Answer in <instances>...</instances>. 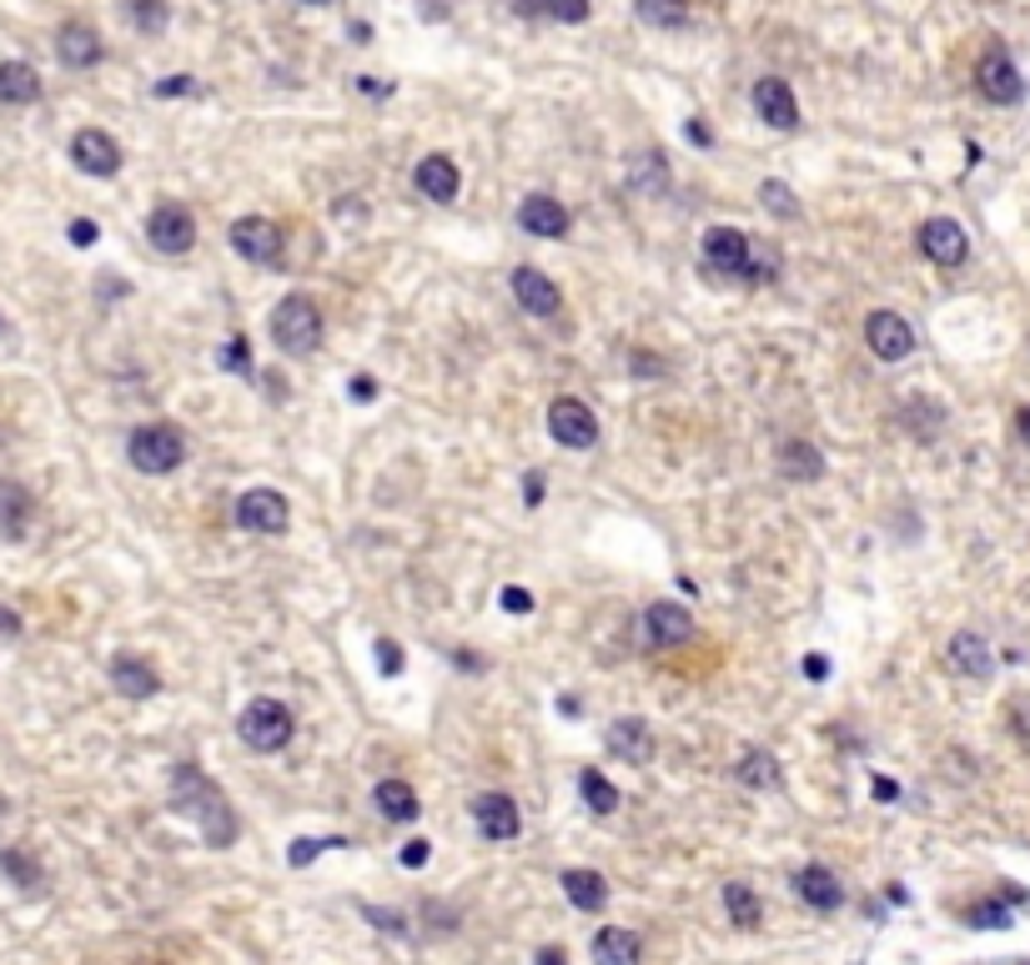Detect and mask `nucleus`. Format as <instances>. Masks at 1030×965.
<instances>
[{"label":"nucleus","instance_id":"f257e3e1","mask_svg":"<svg viewBox=\"0 0 1030 965\" xmlns=\"http://www.w3.org/2000/svg\"><path fill=\"white\" fill-rule=\"evenodd\" d=\"M172 804L182 814H192L196 830L206 835V845L212 850H227L231 835H237V814L227 810V800H222V790L206 774L196 770H176V790H172Z\"/></svg>","mask_w":1030,"mask_h":965},{"label":"nucleus","instance_id":"f03ea898","mask_svg":"<svg viewBox=\"0 0 1030 965\" xmlns=\"http://www.w3.org/2000/svg\"><path fill=\"white\" fill-rule=\"evenodd\" d=\"M271 342L282 352H292V358L317 352V342H322V312H317L312 297L292 292L277 302V312H271Z\"/></svg>","mask_w":1030,"mask_h":965},{"label":"nucleus","instance_id":"7ed1b4c3","mask_svg":"<svg viewBox=\"0 0 1030 965\" xmlns=\"http://www.w3.org/2000/svg\"><path fill=\"white\" fill-rule=\"evenodd\" d=\"M292 709L282 705V699H251L247 709L237 715V735L247 739L257 754H277V749H287L292 745Z\"/></svg>","mask_w":1030,"mask_h":965},{"label":"nucleus","instance_id":"20e7f679","mask_svg":"<svg viewBox=\"0 0 1030 965\" xmlns=\"http://www.w3.org/2000/svg\"><path fill=\"white\" fill-rule=\"evenodd\" d=\"M126 453H131V463L142 468V473L162 478V473H176V468L186 463V438L176 433L172 423H146V428H136V433H131Z\"/></svg>","mask_w":1030,"mask_h":965},{"label":"nucleus","instance_id":"39448f33","mask_svg":"<svg viewBox=\"0 0 1030 965\" xmlns=\"http://www.w3.org/2000/svg\"><path fill=\"white\" fill-rule=\"evenodd\" d=\"M976 86H980V96H986L990 106H1016V101L1026 96L1020 65L1010 61V55L1000 51V45H990V51L976 61Z\"/></svg>","mask_w":1030,"mask_h":965},{"label":"nucleus","instance_id":"423d86ee","mask_svg":"<svg viewBox=\"0 0 1030 965\" xmlns=\"http://www.w3.org/2000/svg\"><path fill=\"white\" fill-rule=\"evenodd\" d=\"M639 639L643 649H679L694 639V614L683 604H649L639 618Z\"/></svg>","mask_w":1030,"mask_h":965},{"label":"nucleus","instance_id":"0eeeda50","mask_svg":"<svg viewBox=\"0 0 1030 965\" xmlns=\"http://www.w3.org/2000/svg\"><path fill=\"white\" fill-rule=\"evenodd\" d=\"M865 342H869V352H875L879 362H905L915 352V327L905 322L900 312L879 307V312L865 317Z\"/></svg>","mask_w":1030,"mask_h":965},{"label":"nucleus","instance_id":"6e6552de","mask_svg":"<svg viewBox=\"0 0 1030 965\" xmlns=\"http://www.w3.org/2000/svg\"><path fill=\"white\" fill-rule=\"evenodd\" d=\"M146 242H152L156 251H166V257H182V251H192V242H196L192 212H186L182 202H162L152 217H146Z\"/></svg>","mask_w":1030,"mask_h":965},{"label":"nucleus","instance_id":"1a4fd4ad","mask_svg":"<svg viewBox=\"0 0 1030 965\" xmlns=\"http://www.w3.org/2000/svg\"><path fill=\"white\" fill-rule=\"evenodd\" d=\"M548 433H554V443L574 448V453H588V448L598 443V418L588 412V402L558 398L554 408H548Z\"/></svg>","mask_w":1030,"mask_h":965},{"label":"nucleus","instance_id":"9d476101","mask_svg":"<svg viewBox=\"0 0 1030 965\" xmlns=\"http://www.w3.org/2000/svg\"><path fill=\"white\" fill-rule=\"evenodd\" d=\"M227 237H231V251H237V257H247V261H257V267H267V261L282 257V232H277V222H267V217L231 222Z\"/></svg>","mask_w":1030,"mask_h":965},{"label":"nucleus","instance_id":"9b49d317","mask_svg":"<svg viewBox=\"0 0 1030 965\" xmlns=\"http://www.w3.org/2000/svg\"><path fill=\"white\" fill-rule=\"evenodd\" d=\"M287 499L277 489H247L237 499V528L247 533H282L287 528Z\"/></svg>","mask_w":1030,"mask_h":965},{"label":"nucleus","instance_id":"f8f14e48","mask_svg":"<svg viewBox=\"0 0 1030 965\" xmlns=\"http://www.w3.org/2000/svg\"><path fill=\"white\" fill-rule=\"evenodd\" d=\"M915 242H920V251L935 261V267H960V261L970 257L966 227H960V222H950V217H930Z\"/></svg>","mask_w":1030,"mask_h":965},{"label":"nucleus","instance_id":"ddd939ff","mask_svg":"<svg viewBox=\"0 0 1030 965\" xmlns=\"http://www.w3.org/2000/svg\"><path fill=\"white\" fill-rule=\"evenodd\" d=\"M704 261L719 271V277H749V237L739 227H709L704 232Z\"/></svg>","mask_w":1030,"mask_h":965},{"label":"nucleus","instance_id":"4468645a","mask_svg":"<svg viewBox=\"0 0 1030 965\" xmlns=\"http://www.w3.org/2000/svg\"><path fill=\"white\" fill-rule=\"evenodd\" d=\"M71 162H76L86 176H116L121 172V146L111 142L106 131L86 126V131L71 136Z\"/></svg>","mask_w":1030,"mask_h":965},{"label":"nucleus","instance_id":"2eb2a0df","mask_svg":"<svg viewBox=\"0 0 1030 965\" xmlns=\"http://www.w3.org/2000/svg\"><path fill=\"white\" fill-rule=\"evenodd\" d=\"M508 283H513V297H518V307H528L533 317H558V312H564V292H558V283H548V271L518 267Z\"/></svg>","mask_w":1030,"mask_h":965},{"label":"nucleus","instance_id":"dca6fc26","mask_svg":"<svg viewBox=\"0 0 1030 965\" xmlns=\"http://www.w3.org/2000/svg\"><path fill=\"white\" fill-rule=\"evenodd\" d=\"M473 820H477V830H483L493 845H503V840H518V830H523L518 804H513L508 794H498V790L477 794V800H473Z\"/></svg>","mask_w":1030,"mask_h":965},{"label":"nucleus","instance_id":"f3484780","mask_svg":"<svg viewBox=\"0 0 1030 965\" xmlns=\"http://www.w3.org/2000/svg\"><path fill=\"white\" fill-rule=\"evenodd\" d=\"M754 111H760V121H770L774 131L800 126V101H794L790 81H780V76H764L760 86H754Z\"/></svg>","mask_w":1030,"mask_h":965},{"label":"nucleus","instance_id":"a211bd4d","mask_svg":"<svg viewBox=\"0 0 1030 965\" xmlns=\"http://www.w3.org/2000/svg\"><path fill=\"white\" fill-rule=\"evenodd\" d=\"M604 739H608V754L624 760V764H634V770L653 760V729L643 725V719H614Z\"/></svg>","mask_w":1030,"mask_h":965},{"label":"nucleus","instance_id":"6ab92c4d","mask_svg":"<svg viewBox=\"0 0 1030 965\" xmlns=\"http://www.w3.org/2000/svg\"><path fill=\"white\" fill-rule=\"evenodd\" d=\"M518 227L533 232V237H564L568 232V206L554 202V196L533 192V196H523V206H518Z\"/></svg>","mask_w":1030,"mask_h":965},{"label":"nucleus","instance_id":"aec40b11","mask_svg":"<svg viewBox=\"0 0 1030 965\" xmlns=\"http://www.w3.org/2000/svg\"><path fill=\"white\" fill-rule=\"evenodd\" d=\"M794 895H800L810 911H840V901H845V885H840L835 870L804 865L800 875H794Z\"/></svg>","mask_w":1030,"mask_h":965},{"label":"nucleus","instance_id":"412c9836","mask_svg":"<svg viewBox=\"0 0 1030 965\" xmlns=\"http://www.w3.org/2000/svg\"><path fill=\"white\" fill-rule=\"evenodd\" d=\"M945 659H950L955 674H966V679L986 684L990 674H996V659H990V644L980 639V634H955L950 644H945Z\"/></svg>","mask_w":1030,"mask_h":965},{"label":"nucleus","instance_id":"4be33fe9","mask_svg":"<svg viewBox=\"0 0 1030 965\" xmlns=\"http://www.w3.org/2000/svg\"><path fill=\"white\" fill-rule=\"evenodd\" d=\"M412 186H418L428 202H453L457 186H463V176H457V166L447 162V156H423L418 172H412Z\"/></svg>","mask_w":1030,"mask_h":965},{"label":"nucleus","instance_id":"5701e85b","mask_svg":"<svg viewBox=\"0 0 1030 965\" xmlns=\"http://www.w3.org/2000/svg\"><path fill=\"white\" fill-rule=\"evenodd\" d=\"M111 684H116L126 699H152L156 689H162L156 669L146 659H136V654H116V659H111Z\"/></svg>","mask_w":1030,"mask_h":965},{"label":"nucleus","instance_id":"b1692460","mask_svg":"<svg viewBox=\"0 0 1030 965\" xmlns=\"http://www.w3.org/2000/svg\"><path fill=\"white\" fill-rule=\"evenodd\" d=\"M55 55H61L71 71H86V65L101 61V35L91 31V25H61V35H55Z\"/></svg>","mask_w":1030,"mask_h":965},{"label":"nucleus","instance_id":"393cba45","mask_svg":"<svg viewBox=\"0 0 1030 965\" xmlns=\"http://www.w3.org/2000/svg\"><path fill=\"white\" fill-rule=\"evenodd\" d=\"M372 804L382 810V820H398V824H412L418 814H423V804H418V790H412L408 780H382L378 790H372Z\"/></svg>","mask_w":1030,"mask_h":965},{"label":"nucleus","instance_id":"a878e982","mask_svg":"<svg viewBox=\"0 0 1030 965\" xmlns=\"http://www.w3.org/2000/svg\"><path fill=\"white\" fill-rule=\"evenodd\" d=\"M643 945L634 931H624V925H604V931L594 935V961L598 965H639Z\"/></svg>","mask_w":1030,"mask_h":965},{"label":"nucleus","instance_id":"bb28decb","mask_svg":"<svg viewBox=\"0 0 1030 965\" xmlns=\"http://www.w3.org/2000/svg\"><path fill=\"white\" fill-rule=\"evenodd\" d=\"M558 885H564V895L578 905V911H604L608 905V880L598 875V870H564Z\"/></svg>","mask_w":1030,"mask_h":965},{"label":"nucleus","instance_id":"cd10ccee","mask_svg":"<svg viewBox=\"0 0 1030 965\" xmlns=\"http://www.w3.org/2000/svg\"><path fill=\"white\" fill-rule=\"evenodd\" d=\"M780 473L794 478V483H820L824 478V458L814 443H804V438H790V443L780 448Z\"/></svg>","mask_w":1030,"mask_h":965},{"label":"nucleus","instance_id":"c85d7f7f","mask_svg":"<svg viewBox=\"0 0 1030 965\" xmlns=\"http://www.w3.org/2000/svg\"><path fill=\"white\" fill-rule=\"evenodd\" d=\"M35 96H41V76H35V65H25V61H6V65H0V101H6V106H31Z\"/></svg>","mask_w":1030,"mask_h":965},{"label":"nucleus","instance_id":"c756f323","mask_svg":"<svg viewBox=\"0 0 1030 965\" xmlns=\"http://www.w3.org/2000/svg\"><path fill=\"white\" fill-rule=\"evenodd\" d=\"M25 523H31V493H25L16 478H0V533H6V538H21Z\"/></svg>","mask_w":1030,"mask_h":965},{"label":"nucleus","instance_id":"7c9ffc66","mask_svg":"<svg viewBox=\"0 0 1030 965\" xmlns=\"http://www.w3.org/2000/svg\"><path fill=\"white\" fill-rule=\"evenodd\" d=\"M734 774H739V784H749V790H774V784H780V760H774L770 749H744Z\"/></svg>","mask_w":1030,"mask_h":965},{"label":"nucleus","instance_id":"2f4dec72","mask_svg":"<svg viewBox=\"0 0 1030 965\" xmlns=\"http://www.w3.org/2000/svg\"><path fill=\"white\" fill-rule=\"evenodd\" d=\"M724 911H729V921H734L739 931H760L764 905H760V895H754L744 880H729V885H724Z\"/></svg>","mask_w":1030,"mask_h":965},{"label":"nucleus","instance_id":"473e14b6","mask_svg":"<svg viewBox=\"0 0 1030 965\" xmlns=\"http://www.w3.org/2000/svg\"><path fill=\"white\" fill-rule=\"evenodd\" d=\"M634 16H639L643 25H659V31H679V25L689 21V6H683V0H639Z\"/></svg>","mask_w":1030,"mask_h":965},{"label":"nucleus","instance_id":"72a5a7b5","mask_svg":"<svg viewBox=\"0 0 1030 965\" xmlns=\"http://www.w3.org/2000/svg\"><path fill=\"white\" fill-rule=\"evenodd\" d=\"M578 794H584V804H588L594 814H614V810H618V790H614V784H608L598 770H584V774H578Z\"/></svg>","mask_w":1030,"mask_h":965},{"label":"nucleus","instance_id":"f704fd0d","mask_svg":"<svg viewBox=\"0 0 1030 965\" xmlns=\"http://www.w3.org/2000/svg\"><path fill=\"white\" fill-rule=\"evenodd\" d=\"M629 182H634V192H663V186H669V162H663L659 152H649L639 166H634Z\"/></svg>","mask_w":1030,"mask_h":965},{"label":"nucleus","instance_id":"c9c22d12","mask_svg":"<svg viewBox=\"0 0 1030 965\" xmlns=\"http://www.w3.org/2000/svg\"><path fill=\"white\" fill-rule=\"evenodd\" d=\"M760 202H764V212H770V217H780V222L800 217V202H794V192L784 182H764L760 186Z\"/></svg>","mask_w":1030,"mask_h":965},{"label":"nucleus","instance_id":"e433bc0d","mask_svg":"<svg viewBox=\"0 0 1030 965\" xmlns=\"http://www.w3.org/2000/svg\"><path fill=\"white\" fill-rule=\"evenodd\" d=\"M966 925H976V931H1006V925H1010V905H1000V901L970 905V911H966Z\"/></svg>","mask_w":1030,"mask_h":965},{"label":"nucleus","instance_id":"4c0bfd02","mask_svg":"<svg viewBox=\"0 0 1030 965\" xmlns=\"http://www.w3.org/2000/svg\"><path fill=\"white\" fill-rule=\"evenodd\" d=\"M0 870H6V875H11L16 885H25V890L41 885V870H35L31 860H25V850H0Z\"/></svg>","mask_w":1030,"mask_h":965},{"label":"nucleus","instance_id":"58836bf2","mask_svg":"<svg viewBox=\"0 0 1030 965\" xmlns=\"http://www.w3.org/2000/svg\"><path fill=\"white\" fill-rule=\"evenodd\" d=\"M342 845H348V840H337V835H327V840H292L287 860H292V865L302 870V865H312V860L322 855V850H342Z\"/></svg>","mask_w":1030,"mask_h":965},{"label":"nucleus","instance_id":"ea45409f","mask_svg":"<svg viewBox=\"0 0 1030 965\" xmlns=\"http://www.w3.org/2000/svg\"><path fill=\"white\" fill-rule=\"evenodd\" d=\"M222 368L237 372V378H251V348H247V337H231L227 348H222Z\"/></svg>","mask_w":1030,"mask_h":965},{"label":"nucleus","instance_id":"a19ab883","mask_svg":"<svg viewBox=\"0 0 1030 965\" xmlns=\"http://www.w3.org/2000/svg\"><path fill=\"white\" fill-rule=\"evenodd\" d=\"M131 16H136V25H142V31H162V25H166V6H162V0H131Z\"/></svg>","mask_w":1030,"mask_h":965},{"label":"nucleus","instance_id":"79ce46f5","mask_svg":"<svg viewBox=\"0 0 1030 965\" xmlns=\"http://www.w3.org/2000/svg\"><path fill=\"white\" fill-rule=\"evenodd\" d=\"M543 11L564 25H578V21H588V0H543Z\"/></svg>","mask_w":1030,"mask_h":965},{"label":"nucleus","instance_id":"37998d69","mask_svg":"<svg viewBox=\"0 0 1030 965\" xmlns=\"http://www.w3.org/2000/svg\"><path fill=\"white\" fill-rule=\"evenodd\" d=\"M378 669L388 674V679H392V674L402 669V649H398V644H392V639H378Z\"/></svg>","mask_w":1030,"mask_h":965},{"label":"nucleus","instance_id":"c03bdc74","mask_svg":"<svg viewBox=\"0 0 1030 965\" xmlns=\"http://www.w3.org/2000/svg\"><path fill=\"white\" fill-rule=\"evenodd\" d=\"M156 96H196V81L192 76H166V81H156Z\"/></svg>","mask_w":1030,"mask_h":965},{"label":"nucleus","instance_id":"a18cd8bd","mask_svg":"<svg viewBox=\"0 0 1030 965\" xmlns=\"http://www.w3.org/2000/svg\"><path fill=\"white\" fill-rule=\"evenodd\" d=\"M368 921H378V931H388V935H408V925H402V915H392V911H378V905H368Z\"/></svg>","mask_w":1030,"mask_h":965},{"label":"nucleus","instance_id":"49530a36","mask_svg":"<svg viewBox=\"0 0 1030 965\" xmlns=\"http://www.w3.org/2000/svg\"><path fill=\"white\" fill-rule=\"evenodd\" d=\"M428 855H433V850H428V840H408V850H402V865H408V870H423Z\"/></svg>","mask_w":1030,"mask_h":965},{"label":"nucleus","instance_id":"de8ad7c7","mask_svg":"<svg viewBox=\"0 0 1030 965\" xmlns=\"http://www.w3.org/2000/svg\"><path fill=\"white\" fill-rule=\"evenodd\" d=\"M503 608H508V614H528L533 594H528V588H503Z\"/></svg>","mask_w":1030,"mask_h":965},{"label":"nucleus","instance_id":"09e8293b","mask_svg":"<svg viewBox=\"0 0 1030 965\" xmlns=\"http://www.w3.org/2000/svg\"><path fill=\"white\" fill-rule=\"evenodd\" d=\"M101 237V232H96V222H86V217H76V222H71V242H76V247H91V242H96Z\"/></svg>","mask_w":1030,"mask_h":965},{"label":"nucleus","instance_id":"8fccbe9b","mask_svg":"<svg viewBox=\"0 0 1030 965\" xmlns=\"http://www.w3.org/2000/svg\"><path fill=\"white\" fill-rule=\"evenodd\" d=\"M804 674H810V679L820 684L824 674H830V659H824V654H810V659H804Z\"/></svg>","mask_w":1030,"mask_h":965},{"label":"nucleus","instance_id":"3c124183","mask_svg":"<svg viewBox=\"0 0 1030 965\" xmlns=\"http://www.w3.org/2000/svg\"><path fill=\"white\" fill-rule=\"evenodd\" d=\"M0 634H6V639H16V634H21V618H16L11 608H0Z\"/></svg>","mask_w":1030,"mask_h":965},{"label":"nucleus","instance_id":"603ef678","mask_svg":"<svg viewBox=\"0 0 1030 965\" xmlns=\"http://www.w3.org/2000/svg\"><path fill=\"white\" fill-rule=\"evenodd\" d=\"M352 398H362V402L378 398V382H372V378H352Z\"/></svg>","mask_w":1030,"mask_h":965},{"label":"nucleus","instance_id":"864d4df0","mask_svg":"<svg viewBox=\"0 0 1030 965\" xmlns=\"http://www.w3.org/2000/svg\"><path fill=\"white\" fill-rule=\"evenodd\" d=\"M538 965H568V955L554 951V945H543V951H538Z\"/></svg>","mask_w":1030,"mask_h":965},{"label":"nucleus","instance_id":"5fc2aeb1","mask_svg":"<svg viewBox=\"0 0 1030 965\" xmlns=\"http://www.w3.org/2000/svg\"><path fill=\"white\" fill-rule=\"evenodd\" d=\"M1016 433H1020V443L1030 448V408H1020V412H1016Z\"/></svg>","mask_w":1030,"mask_h":965},{"label":"nucleus","instance_id":"6e6d98bb","mask_svg":"<svg viewBox=\"0 0 1030 965\" xmlns=\"http://www.w3.org/2000/svg\"><path fill=\"white\" fill-rule=\"evenodd\" d=\"M895 794H900V784L895 780H875V800H895Z\"/></svg>","mask_w":1030,"mask_h":965},{"label":"nucleus","instance_id":"4d7b16f0","mask_svg":"<svg viewBox=\"0 0 1030 965\" xmlns=\"http://www.w3.org/2000/svg\"><path fill=\"white\" fill-rule=\"evenodd\" d=\"M543 499V473H528V503Z\"/></svg>","mask_w":1030,"mask_h":965},{"label":"nucleus","instance_id":"13d9d810","mask_svg":"<svg viewBox=\"0 0 1030 965\" xmlns=\"http://www.w3.org/2000/svg\"><path fill=\"white\" fill-rule=\"evenodd\" d=\"M689 142H694V146H709V131L699 126V121H689Z\"/></svg>","mask_w":1030,"mask_h":965},{"label":"nucleus","instance_id":"bf43d9fd","mask_svg":"<svg viewBox=\"0 0 1030 965\" xmlns=\"http://www.w3.org/2000/svg\"><path fill=\"white\" fill-rule=\"evenodd\" d=\"M302 6H327V0H302Z\"/></svg>","mask_w":1030,"mask_h":965}]
</instances>
